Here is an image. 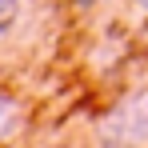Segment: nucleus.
<instances>
[{
    "instance_id": "1",
    "label": "nucleus",
    "mask_w": 148,
    "mask_h": 148,
    "mask_svg": "<svg viewBox=\"0 0 148 148\" xmlns=\"http://www.w3.org/2000/svg\"><path fill=\"white\" fill-rule=\"evenodd\" d=\"M104 144H148V92H136L108 112L100 128Z\"/></svg>"
},
{
    "instance_id": "2",
    "label": "nucleus",
    "mask_w": 148,
    "mask_h": 148,
    "mask_svg": "<svg viewBox=\"0 0 148 148\" xmlns=\"http://www.w3.org/2000/svg\"><path fill=\"white\" fill-rule=\"evenodd\" d=\"M16 124H20V104H16V96H8V92L0 88V140H4Z\"/></svg>"
},
{
    "instance_id": "3",
    "label": "nucleus",
    "mask_w": 148,
    "mask_h": 148,
    "mask_svg": "<svg viewBox=\"0 0 148 148\" xmlns=\"http://www.w3.org/2000/svg\"><path fill=\"white\" fill-rule=\"evenodd\" d=\"M12 20H16V0H0V36L12 28Z\"/></svg>"
},
{
    "instance_id": "4",
    "label": "nucleus",
    "mask_w": 148,
    "mask_h": 148,
    "mask_svg": "<svg viewBox=\"0 0 148 148\" xmlns=\"http://www.w3.org/2000/svg\"><path fill=\"white\" fill-rule=\"evenodd\" d=\"M136 4H140V8H144V12H148V0H136Z\"/></svg>"
},
{
    "instance_id": "5",
    "label": "nucleus",
    "mask_w": 148,
    "mask_h": 148,
    "mask_svg": "<svg viewBox=\"0 0 148 148\" xmlns=\"http://www.w3.org/2000/svg\"><path fill=\"white\" fill-rule=\"evenodd\" d=\"M80 4H96V0H80Z\"/></svg>"
}]
</instances>
